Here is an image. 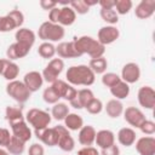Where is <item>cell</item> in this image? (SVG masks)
Here are the masks:
<instances>
[{"mask_svg":"<svg viewBox=\"0 0 155 155\" xmlns=\"http://www.w3.org/2000/svg\"><path fill=\"white\" fill-rule=\"evenodd\" d=\"M124 117H125L126 122H128L131 126H134V127H138V128L143 124V121L147 120L144 114L142 113V110L136 108V107L126 108V110L124 111Z\"/></svg>","mask_w":155,"mask_h":155,"instance_id":"9a60e30c","label":"cell"},{"mask_svg":"<svg viewBox=\"0 0 155 155\" xmlns=\"http://www.w3.org/2000/svg\"><path fill=\"white\" fill-rule=\"evenodd\" d=\"M85 108H86V110H87L90 114L96 115V114H99V113L102 111V109H103V103H102L101 99H98V98H93V99H92Z\"/></svg>","mask_w":155,"mask_h":155,"instance_id":"60d3db41","label":"cell"},{"mask_svg":"<svg viewBox=\"0 0 155 155\" xmlns=\"http://www.w3.org/2000/svg\"><path fill=\"white\" fill-rule=\"evenodd\" d=\"M78 155H99V153L93 147H85L78 151Z\"/></svg>","mask_w":155,"mask_h":155,"instance_id":"bcb514c9","label":"cell"},{"mask_svg":"<svg viewBox=\"0 0 155 155\" xmlns=\"http://www.w3.org/2000/svg\"><path fill=\"white\" fill-rule=\"evenodd\" d=\"M138 102L145 109H153L155 105V91L150 86H142L138 91Z\"/></svg>","mask_w":155,"mask_h":155,"instance_id":"4fadbf2b","label":"cell"},{"mask_svg":"<svg viewBox=\"0 0 155 155\" xmlns=\"http://www.w3.org/2000/svg\"><path fill=\"white\" fill-rule=\"evenodd\" d=\"M64 68V62L61 58H53L48 62L46 68L42 71V79L47 82H54L58 80V75L63 71Z\"/></svg>","mask_w":155,"mask_h":155,"instance_id":"52a82bcc","label":"cell"},{"mask_svg":"<svg viewBox=\"0 0 155 155\" xmlns=\"http://www.w3.org/2000/svg\"><path fill=\"white\" fill-rule=\"evenodd\" d=\"M38 53L42 58H52L56 54V46H53L51 42H42L38 48Z\"/></svg>","mask_w":155,"mask_h":155,"instance_id":"e575fe53","label":"cell"},{"mask_svg":"<svg viewBox=\"0 0 155 155\" xmlns=\"http://www.w3.org/2000/svg\"><path fill=\"white\" fill-rule=\"evenodd\" d=\"M0 155H8V153H7V150L0 148Z\"/></svg>","mask_w":155,"mask_h":155,"instance_id":"f5cc1de1","label":"cell"},{"mask_svg":"<svg viewBox=\"0 0 155 155\" xmlns=\"http://www.w3.org/2000/svg\"><path fill=\"white\" fill-rule=\"evenodd\" d=\"M73 42H74V46H75L76 51L81 56L87 53L91 57V59L92 58L103 57V54L105 52V46L99 44L98 40L93 39L91 36H87V35H84V36H80V38H75L73 40Z\"/></svg>","mask_w":155,"mask_h":155,"instance_id":"6da1fadb","label":"cell"},{"mask_svg":"<svg viewBox=\"0 0 155 155\" xmlns=\"http://www.w3.org/2000/svg\"><path fill=\"white\" fill-rule=\"evenodd\" d=\"M64 125L68 130L78 131L84 126V120L80 115H78L75 113H69L64 119Z\"/></svg>","mask_w":155,"mask_h":155,"instance_id":"4316f807","label":"cell"},{"mask_svg":"<svg viewBox=\"0 0 155 155\" xmlns=\"http://www.w3.org/2000/svg\"><path fill=\"white\" fill-rule=\"evenodd\" d=\"M15 38H16V41L17 42H22V44H25L28 46H33L34 42H35V34L33 30L28 29V28H19L16 34H15Z\"/></svg>","mask_w":155,"mask_h":155,"instance_id":"d4e9b609","label":"cell"},{"mask_svg":"<svg viewBox=\"0 0 155 155\" xmlns=\"http://www.w3.org/2000/svg\"><path fill=\"white\" fill-rule=\"evenodd\" d=\"M101 17L104 22L110 23V24H116L119 22V15L116 13L115 10H105V8H101Z\"/></svg>","mask_w":155,"mask_h":155,"instance_id":"d590c367","label":"cell"},{"mask_svg":"<svg viewBox=\"0 0 155 155\" xmlns=\"http://www.w3.org/2000/svg\"><path fill=\"white\" fill-rule=\"evenodd\" d=\"M132 5L133 4H132L131 0H116L114 7H116V13L117 15H126L132 8Z\"/></svg>","mask_w":155,"mask_h":155,"instance_id":"74e56055","label":"cell"},{"mask_svg":"<svg viewBox=\"0 0 155 155\" xmlns=\"http://www.w3.org/2000/svg\"><path fill=\"white\" fill-rule=\"evenodd\" d=\"M136 149L139 155H155V138L150 136L139 138L136 143Z\"/></svg>","mask_w":155,"mask_h":155,"instance_id":"ac0fdd59","label":"cell"},{"mask_svg":"<svg viewBox=\"0 0 155 155\" xmlns=\"http://www.w3.org/2000/svg\"><path fill=\"white\" fill-rule=\"evenodd\" d=\"M57 5H58V2H56V1H50V0H41L40 1V6L44 8V10H52V8H54V7H57Z\"/></svg>","mask_w":155,"mask_h":155,"instance_id":"7dc6e473","label":"cell"},{"mask_svg":"<svg viewBox=\"0 0 155 155\" xmlns=\"http://www.w3.org/2000/svg\"><path fill=\"white\" fill-rule=\"evenodd\" d=\"M105 111L110 117L115 119L124 113V105L119 99H110L105 105Z\"/></svg>","mask_w":155,"mask_h":155,"instance_id":"83f0119b","label":"cell"},{"mask_svg":"<svg viewBox=\"0 0 155 155\" xmlns=\"http://www.w3.org/2000/svg\"><path fill=\"white\" fill-rule=\"evenodd\" d=\"M5 117L8 122H12V121H16V120H19V119H24L23 107H13V105L6 107Z\"/></svg>","mask_w":155,"mask_h":155,"instance_id":"1f68e13d","label":"cell"},{"mask_svg":"<svg viewBox=\"0 0 155 155\" xmlns=\"http://www.w3.org/2000/svg\"><path fill=\"white\" fill-rule=\"evenodd\" d=\"M24 22V16L21 11L13 10L8 12L6 16L0 17V31L6 33L11 31L16 28H19Z\"/></svg>","mask_w":155,"mask_h":155,"instance_id":"8992f818","label":"cell"},{"mask_svg":"<svg viewBox=\"0 0 155 155\" xmlns=\"http://www.w3.org/2000/svg\"><path fill=\"white\" fill-rule=\"evenodd\" d=\"M120 81H121V78L117 74H115V73H107V74H103V76H102L103 85L107 86V87H109V88L113 87V86H115Z\"/></svg>","mask_w":155,"mask_h":155,"instance_id":"8d00e7d4","label":"cell"},{"mask_svg":"<svg viewBox=\"0 0 155 155\" xmlns=\"http://www.w3.org/2000/svg\"><path fill=\"white\" fill-rule=\"evenodd\" d=\"M85 1V4L90 7V6H93V5H97L98 4V1L97 0H84Z\"/></svg>","mask_w":155,"mask_h":155,"instance_id":"f907efd6","label":"cell"},{"mask_svg":"<svg viewBox=\"0 0 155 155\" xmlns=\"http://www.w3.org/2000/svg\"><path fill=\"white\" fill-rule=\"evenodd\" d=\"M93 98H94L93 92H92L90 88H82V90H79V91H78L76 97H75L73 101H70L69 103H70V105H71L73 108H75V109H82V108H85Z\"/></svg>","mask_w":155,"mask_h":155,"instance_id":"e0dca14e","label":"cell"},{"mask_svg":"<svg viewBox=\"0 0 155 155\" xmlns=\"http://www.w3.org/2000/svg\"><path fill=\"white\" fill-rule=\"evenodd\" d=\"M155 12V0H142L134 10V15L140 19L151 17Z\"/></svg>","mask_w":155,"mask_h":155,"instance_id":"d6986e66","label":"cell"},{"mask_svg":"<svg viewBox=\"0 0 155 155\" xmlns=\"http://www.w3.org/2000/svg\"><path fill=\"white\" fill-rule=\"evenodd\" d=\"M110 92L114 97H116V99H124L130 94V86L128 84L121 80L119 84L110 87Z\"/></svg>","mask_w":155,"mask_h":155,"instance_id":"f1b7e54d","label":"cell"},{"mask_svg":"<svg viewBox=\"0 0 155 155\" xmlns=\"http://www.w3.org/2000/svg\"><path fill=\"white\" fill-rule=\"evenodd\" d=\"M51 114H52L53 119H56V120H64L65 116L69 114V107L65 103H59L58 102V103L53 104Z\"/></svg>","mask_w":155,"mask_h":155,"instance_id":"836d02e7","label":"cell"},{"mask_svg":"<svg viewBox=\"0 0 155 155\" xmlns=\"http://www.w3.org/2000/svg\"><path fill=\"white\" fill-rule=\"evenodd\" d=\"M24 144H25L24 142H22V140H19L18 138L11 136V140H10V143L7 144L6 150H7L8 154H12V155H21V154L24 151V148H25Z\"/></svg>","mask_w":155,"mask_h":155,"instance_id":"4dcf8cb0","label":"cell"},{"mask_svg":"<svg viewBox=\"0 0 155 155\" xmlns=\"http://www.w3.org/2000/svg\"><path fill=\"white\" fill-rule=\"evenodd\" d=\"M88 67L91 68V70L94 74H103L107 70L108 67V62L104 57H99V58H92L90 61Z\"/></svg>","mask_w":155,"mask_h":155,"instance_id":"d6a6232c","label":"cell"},{"mask_svg":"<svg viewBox=\"0 0 155 155\" xmlns=\"http://www.w3.org/2000/svg\"><path fill=\"white\" fill-rule=\"evenodd\" d=\"M139 130L144 133V134H148V136H151L155 133V124L150 120H144L143 124L139 126Z\"/></svg>","mask_w":155,"mask_h":155,"instance_id":"b9f144b4","label":"cell"},{"mask_svg":"<svg viewBox=\"0 0 155 155\" xmlns=\"http://www.w3.org/2000/svg\"><path fill=\"white\" fill-rule=\"evenodd\" d=\"M67 80L71 85H82V86H91L94 82L96 74L91 70L88 65H73L67 70Z\"/></svg>","mask_w":155,"mask_h":155,"instance_id":"7a4b0ae2","label":"cell"},{"mask_svg":"<svg viewBox=\"0 0 155 155\" xmlns=\"http://www.w3.org/2000/svg\"><path fill=\"white\" fill-rule=\"evenodd\" d=\"M98 4L101 5L102 8H105V10H111L114 6H115V0H99Z\"/></svg>","mask_w":155,"mask_h":155,"instance_id":"c3c4849f","label":"cell"},{"mask_svg":"<svg viewBox=\"0 0 155 155\" xmlns=\"http://www.w3.org/2000/svg\"><path fill=\"white\" fill-rule=\"evenodd\" d=\"M10 126H11V130H12V136L18 138L19 140L27 143L28 140H30L31 138V131L29 128V126L27 125L25 120L24 119H19V120H16V121H12V122H8Z\"/></svg>","mask_w":155,"mask_h":155,"instance_id":"ba28073f","label":"cell"},{"mask_svg":"<svg viewBox=\"0 0 155 155\" xmlns=\"http://www.w3.org/2000/svg\"><path fill=\"white\" fill-rule=\"evenodd\" d=\"M42 98H44V101L46 102V103H48V104H56V103H58V101H59V96L56 93V91L50 86V87H47V88H45V91H44V93H42Z\"/></svg>","mask_w":155,"mask_h":155,"instance_id":"f35d334b","label":"cell"},{"mask_svg":"<svg viewBox=\"0 0 155 155\" xmlns=\"http://www.w3.org/2000/svg\"><path fill=\"white\" fill-rule=\"evenodd\" d=\"M23 82L30 92H36L42 86L44 79H42V75L39 71H29L24 75Z\"/></svg>","mask_w":155,"mask_h":155,"instance_id":"ffe728a7","label":"cell"},{"mask_svg":"<svg viewBox=\"0 0 155 155\" xmlns=\"http://www.w3.org/2000/svg\"><path fill=\"white\" fill-rule=\"evenodd\" d=\"M6 93L12 97L15 101H17L18 103L23 104L25 103L29 98H30V94L31 92L27 88V86L24 85V82L22 81H18V80H13V81H10L6 86Z\"/></svg>","mask_w":155,"mask_h":155,"instance_id":"5b68a950","label":"cell"},{"mask_svg":"<svg viewBox=\"0 0 155 155\" xmlns=\"http://www.w3.org/2000/svg\"><path fill=\"white\" fill-rule=\"evenodd\" d=\"M99 155H120V149L117 145L113 144L105 149H102V153Z\"/></svg>","mask_w":155,"mask_h":155,"instance_id":"f6af8a7d","label":"cell"},{"mask_svg":"<svg viewBox=\"0 0 155 155\" xmlns=\"http://www.w3.org/2000/svg\"><path fill=\"white\" fill-rule=\"evenodd\" d=\"M56 53L61 57V58H76V57H81V54L76 51L74 42L73 41H64L58 44V46L56 47Z\"/></svg>","mask_w":155,"mask_h":155,"instance_id":"44dd1931","label":"cell"},{"mask_svg":"<svg viewBox=\"0 0 155 155\" xmlns=\"http://www.w3.org/2000/svg\"><path fill=\"white\" fill-rule=\"evenodd\" d=\"M19 74V68L16 63L6 59V63H5V68H4V71H2V75L6 80L8 81H13L16 80V78L18 76Z\"/></svg>","mask_w":155,"mask_h":155,"instance_id":"f546056e","label":"cell"},{"mask_svg":"<svg viewBox=\"0 0 155 155\" xmlns=\"http://www.w3.org/2000/svg\"><path fill=\"white\" fill-rule=\"evenodd\" d=\"M76 19V13L74 12V10L68 5L64 7L59 8V13H58V19H57V24L59 25H71Z\"/></svg>","mask_w":155,"mask_h":155,"instance_id":"cb8c5ba5","label":"cell"},{"mask_svg":"<svg viewBox=\"0 0 155 155\" xmlns=\"http://www.w3.org/2000/svg\"><path fill=\"white\" fill-rule=\"evenodd\" d=\"M5 63H6V59H0V75H2V71H4V68H5Z\"/></svg>","mask_w":155,"mask_h":155,"instance_id":"816d5d0a","label":"cell"},{"mask_svg":"<svg viewBox=\"0 0 155 155\" xmlns=\"http://www.w3.org/2000/svg\"><path fill=\"white\" fill-rule=\"evenodd\" d=\"M1 131H2V128H0V134H1Z\"/></svg>","mask_w":155,"mask_h":155,"instance_id":"db71d44e","label":"cell"},{"mask_svg":"<svg viewBox=\"0 0 155 155\" xmlns=\"http://www.w3.org/2000/svg\"><path fill=\"white\" fill-rule=\"evenodd\" d=\"M96 139V130L93 126L87 125V126H82L80 128L79 132V143L85 145V147H90L94 143Z\"/></svg>","mask_w":155,"mask_h":155,"instance_id":"603a6c76","label":"cell"},{"mask_svg":"<svg viewBox=\"0 0 155 155\" xmlns=\"http://www.w3.org/2000/svg\"><path fill=\"white\" fill-rule=\"evenodd\" d=\"M94 142L97 145L102 149H105L113 144H115V136L110 130H101L96 132V139Z\"/></svg>","mask_w":155,"mask_h":155,"instance_id":"7402d4cb","label":"cell"},{"mask_svg":"<svg viewBox=\"0 0 155 155\" xmlns=\"http://www.w3.org/2000/svg\"><path fill=\"white\" fill-rule=\"evenodd\" d=\"M51 87L56 91V93L59 96V98H64V99H67L69 102L73 101L78 94V91L71 85H69L65 81L59 80V79L56 80L54 82H52Z\"/></svg>","mask_w":155,"mask_h":155,"instance_id":"9c48e42d","label":"cell"},{"mask_svg":"<svg viewBox=\"0 0 155 155\" xmlns=\"http://www.w3.org/2000/svg\"><path fill=\"white\" fill-rule=\"evenodd\" d=\"M25 120L29 125L34 127V130H44L48 127L51 122V115L45 110L33 108L27 113Z\"/></svg>","mask_w":155,"mask_h":155,"instance_id":"277c9868","label":"cell"},{"mask_svg":"<svg viewBox=\"0 0 155 155\" xmlns=\"http://www.w3.org/2000/svg\"><path fill=\"white\" fill-rule=\"evenodd\" d=\"M45 150H44V147L39 143H34L29 147V150H28V155H44Z\"/></svg>","mask_w":155,"mask_h":155,"instance_id":"7bdbcfd3","label":"cell"},{"mask_svg":"<svg viewBox=\"0 0 155 155\" xmlns=\"http://www.w3.org/2000/svg\"><path fill=\"white\" fill-rule=\"evenodd\" d=\"M58 13H59V7H54V8H52V10L50 11V13H48V18H50V22H51V23L57 24Z\"/></svg>","mask_w":155,"mask_h":155,"instance_id":"681fc988","label":"cell"},{"mask_svg":"<svg viewBox=\"0 0 155 155\" xmlns=\"http://www.w3.org/2000/svg\"><path fill=\"white\" fill-rule=\"evenodd\" d=\"M120 31L117 28L113 27V25H107L103 27L98 30V42L102 44L103 46L113 44L114 41H116V39H119Z\"/></svg>","mask_w":155,"mask_h":155,"instance_id":"7c38bea8","label":"cell"},{"mask_svg":"<svg viewBox=\"0 0 155 155\" xmlns=\"http://www.w3.org/2000/svg\"><path fill=\"white\" fill-rule=\"evenodd\" d=\"M69 6L74 10V12H78L79 15H85L90 11V7L85 4L84 0H74L69 2Z\"/></svg>","mask_w":155,"mask_h":155,"instance_id":"ab89813d","label":"cell"},{"mask_svg":"<svg viewBox=\"0 0 155 155\" xmlns=\"http://www.w3.org/2000/svg\"><path fill=\"white\" fill-rule=\"evenodd\" d=\"M136 132L130 127H124L117 133V140L125 147H131L136 142Z\"/></svg>","mask_w":155,"mask_h":155,"instance_id":"484cf974","label":"cell"},{"mask_svg":"<svg viewBox=\"0 0 155 155\" xmlns=\"http://www.w3.org/2000/svg\"><path fill=\"white\" fill-rule=\"evenodd\" d=\"M121 78L122 81H125L126 84H134L139 80L140 78V69L139 65L137 63L130 62L126 63L121 70Z\"/></svg>","mask_w":155,"mask_h":155,"instance_id":"8fae6325","label":"cell"},{"mask_svg":"<svg viewBox=\"0 0 155 155\" xmlns=\"http://www.w3.org/2000/svg\"><path fill=\"white\" fill-rule=\"evenodd\" d=\"M11 140V134L7 128H2L0 134V147H7V144Z\"/></svg>","mask_w":155,"mask_h":155,"instance_id":"ee69618b","label":"cell"},{"mask_svg":"<svg viewBox=\"0 0 155 155\" xmlns=\"http://www.w3.org/2000/svg\"><path fill=\"white\" fill-rule=\"evenodd\" d=\"M54 127L58 132V143H57V145L63 151H71L75 147V142H74L73 137L70 136L68 128L65 126H62V125H57Z\"/></svg>","mask_w":155,"mask_h":155,"instance_id":"30bf717a","label":"cell"},{"mask_svg":"<svg viewBox=\"0 0 155 155\" xmlns=\"http://www.w3.org/2000/svg\"><path fill=\"white\" fill-rule=\"evenodd\" d=\"M30 48H31L30 46L16 41L15 44H12V45L8 46V48H7V51H6V56H7L8 61L19 59V58L25 57V56L29 53Z\"/></svg>","mask_w":155,"mask_h":155,"instance_id":"2e32d148","label":"cell"},{"mask_svg":"<svg viewBox=\"0 0 155 155\" xmlns=\"http://www.w3.org/2000/svg\"><path fill=\"white\" fill-rule=\"evenodd\" d=\"M35 136L38 139H40L44 144L48 147H54L58 143V132L56 127L52 128H44V130H35Z\"/></svg>","mask_w":155,"mask_h":155,"instance_id":"5bb4252c","label":"cell"},{"mask_svg":"<svg viewBox=\"0 0 155 155\" xmlns=\"http://www.w3.org/2000/svg\"><path fill=\"white\" fill-rule=\"evenodd\" d=\"M64 28L59 24H54L51 23L50 21L44 22L40 27H39V31L38 35L41 40H44L45 42L48 41H59L61 39H63L64 36Z\"/></svg>","mask_w":155,"mask_h":155,"instance_id":"3957f363","label":"cell"}]
</instances>
